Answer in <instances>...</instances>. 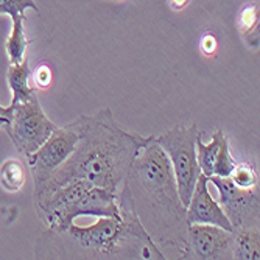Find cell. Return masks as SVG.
Here are the masks:
<instances>
[{"mask_svg":"<svg viewBox=\"0 0 260 260\" xmlns=\"http://www.w3.org/2000/svg\"><path fill=\"white\" fill-rule=\"evenodd\" d=\"M224 133L218 128L214 136H212V140L210 144H204L201 140V134L198 133L197 136V160H198V165L201 169V173L207 178H210L214 175V164H215V157H217V153L220 150V145H221V140L224 139Z\"/></svg>","mask_w":260,"mask_h":260,"instance_id":"cell-14","label":"cell"},{"mask_svg":"<svg viewBox=\"0 0 260 260\" xmlns=\"http://www.w3.org/2000/svg\"><path fill=\"white\" fill-rule=\"evenodd\" d=\"M190 0H169V4L173 10H182Z\"/></svg>","mask_w":260,"mask_h":260,"instance_id":"cell-23","label":"cell"},{"mask_svg":"<svg viewBox=\"0 0 260 260\" xmlns=\"http://www.w3.org/2000/svg\"><path fill=\"white\" fill-rule=\"evenodd\" d=\"M209 179L207 176L201 175L197 181V185L193 188V193L190 197L187 207H185V217L187 223L193 224H212V226H218L223 228L229 232H234V228L226 217L224 210L221 209L220 203H217L212 198L209 192Z\"/></svg>","mask_w":260,"mask_h":260,"instance_id":"cell-10","label":"cell"},{"mask_svg":"<svg viewBox=\"0 0 260 260\" xmlns=\"http://www.w3.org/2000/svg\"><path fill=\"white\" fill-rule=\"evenodd\" d=\"M83 131V115L62 128H56L45 144L27 157L28 169L33 175L35 193H38L49 178L72 156Z\"/></svg>","mask_w":260,"mask_h":260,"instance_id":"cell-6","label":"cell"},{"mask_svg":"<svg viewBox=\"0 0 260 260\" xmlns=\"http://www.w3.org/2000/svg\"><path fill=\"white\" fill-rule=\"evenodd\" d=\"M122 206L120 198L103 187H90L80 198H77L69 209L62 214L59 221L53 231H61L67 228L75 220L86 217V218H102V217H120Z\"/></svg>","mask_w":260,"mask_h":260,"instance_id":"cell-9","label":"cell"},{"mask_svg":"<svg viewBox=\"0 0 260 260\" xmlns=\"http://www.w3.org/2000/svg\"><path fill=\"white\" fill-rule=\"evenodd\" d=\"M11 20L13 27L5 42V49L10 58V64H19L25 59L27 47L31 41L25 35V14H14L11 16Z\"/></svg>","mask_w":260,"mask_h":260,"instance_id":"cell-12","label":"cell"},{"mask_svg":"<svg viewBox=\"0 0 260 260\" xmlns=\"http://www.w3.org/2000/svg\"><path fill=\"white\" fill-rule=\"evenodd\" d=\"M209 182L215 185L220 193V206L229 218L234 231L258 228V185L243 188L235 184L229 176H210Z\"/></svg>","mask_w":260,"mask_h":260,"instance_id":"cell-7","label":"cell"},{"mask_svg":"<svg viewBox=\"0 0 260 260\" xmlns=\"http://www.w3.org/2000/svg\"><path fill=\"white\" fill-rule=\"evenodd\" d=\"M30 77H31V70L27 58L19 64H10L7 78H8L10 89L13 92L11 105L27 102L35 95V89L30 86Z\"/></svg>","mask_w":260,"mask_h":260,"instance_id":"cell-11","label":"cell"},{"mask_svg":"<svg viewBox=\"0 0 260 260\" xmlns=\"http://www.w3.org/2000/svg\"><path fill=\"white\" fill-rule=\"evenodd\" d=\"M237 25L249 45L258 47V5L249 4L242 8Z\"/></svg>","mask_w":260,"mask_h":260,"instance_id":"cell-16","label":"cell"},{"mask_svg":"<svg viewBox=\"0 0 260 260\" xmlns=\"http://www.w3.org/2000/svg\"><path fill=\"white\" fill-rule=\"evenodd\" d=\"M10 106L13 109L11 119L4 129L11 137L16 150L28 157L45 144L58 126L45 115L36 93L27 102Z\"/></svg>","mask_w":260,"mask_h":260,"instance_id":"cell-5","label":"cell"},{"mask_svg":"<svg viewBox=\"0 0 260 260\" xmlns=\"http://www.w3.org/2000/svg\"><path fill=\"white\" fill-rule=\"evenodd\" d=\"M197 123L190 126L178 125L157 137L154 136L157 145L170 160L178 193L185 207L190 201L198 178L203 175L197 160Z\"/></svg>","mask_w":260,"mask_h":260,"instance_id":"cell-4","label":"cell"},{"mask_svg":"<svg viewBox=\"0 0 260 260\" xmlns=\"http://www.w3.org/2000/svg\"><path fill=\"white\" fill-rule=\"evenodd\" d=\"M129 195L136 214L151 239L159 245H173L187 254V217L167 154L154 136L137 153L128 175Z\"/></svg>","mask_w":260,"mask_h":260,"instance_id":"cell-3","label":"cell"},{"mask_svg":"<svg viewBox=\"0 0 260 260\" xmlns=\"http://www.w3.org/2000/svg\"><path fill=\"white\" fill-rule=\"evenodd\" d=\"M229 178L239 187H243V188H251V187L258 185L257 173L249 164H235V169L232 170Z\"/></svg>","mask_w":260,"mask_h":260,"instance_id":"cell-18","label":"cell"},{"mask_svg":"<svg viewBox=\"0 0 260 260\" xmlns=\"http://www.w3.org/2000/svg\"><path fill=\"white\" fill-rule=\"evenodd\" d=\"M235 169V160L231 154V150H229V142L228 139L224 137L221 140V145H220V150L217 153V157H215V164H214V175L212 176H231L232 170Z\"/></svg>","mask_w":260,"mask_h":260,"instance_id":"cell-17","label":"cell"},{"mask_svg":"<svg viewBox=\"0 0 260 260\" xmlns=\"http://www.w3.org/2000/svg\"><path fill=\"white\" fill-rule=\"evenodd\" d=\"M31 78L35 81V86L39 89H47L52 84V70L49 66L41 64L35 69V72L31 74Z\"/></svg>","mask_w":260,"mask_h":260,"instance_id":"cell-20","label":"cell"},{"mask_svg":"<svg viewBox=\"0 0 260 260\" xmlns=\"http://www.w3.org/2000/svg\"><path fill=\"white\" fill-rule=\"evenodd\" d=\"M11 106L5 108V106H0V128H4L5 125L10 123V119H11Z\"/></svg>","mask_w":260,"mask_h":260,"instance_id":"cell-22","label":"cell"},{"mask_svg":"<svg viewBox=\"0 0 260 260\" xmlns=\"http://www.w3.org/2000/svg\"><path fill=\"white\" fill-rule=\"evenodd\" d=\"M185 258H234V232L212 224H188Z\"/></svg>","mask_w":260,"mask_h":260,"instance_id":"cell-8","label":"cell"},{"mask_svg":"<svg viewBox=\"0 0 260 260\" xmlns=\"http://www.w3.org/2000/svg\"><path fill=\"white\" fill-rule=\"evenodd\" d=\"M25 184V167L17 159H7L0 167V185L8 193H17Z\"/></svg>","mask_w":260,"mask_h":260,"instance_id":"cell-15","label":"cell"},{"mask_svg":"<svg viewBox=\"0 0 260 260\" xmlns=\"http://www.w3.org/2000/svg\"><path fill=\"white\" fill-rule=\"evenodd\" d=\"M27 10L39 11L35 0H0V14H25Z\"/></svg>","mask_w":260,"mask_h":260,"instance_id":"cell-19","label":"cell"},{"mask_svg":"<svg viewBox=\"0 0 260 260\" xmlns=\"http://www.w3.org/2000/svg\"><path fill=\"white\" fill-rule=\"evenodd\" d=\"M217 38L212 35V33H204L201 41H200V49H201V53L206 55V56H210L217 52Z\"/></svg>","mask_w":260,"mask_h":260,"instance_id":"cell-21","label":"cell"},{"mask_svg":"<svg viewBox=\"0 0 260 260\" xmlns=\"http://www.w3.org/2000/svg\"><path fill=\"white\" fill-rule=\"evenodd\" d=\"M234 258L258 260L260 258V232L258 228L234 231Z\"/></svg>","mask_w":260,"mask_h":260,"instance_id":"cell-13","label":"cell"},{"mask_svg":"<svg viewBox=\"0 0 260 260\" xmlns=\"http://www.w3.org/2000/svg\"><path fill=\"white\" fill-rule=\"evenodd\" d=\"M122 215L95 218L92 224L70 223L49 229L41 239V258H167L140 223L128 185L119 193Z\"/></svg>","mask_w":260,"mask_h":260,"instance_id":"cell-2","label":"cell"},{"mask_svg":"<svg viewBox=\"0 0 260 260\" xmlns=\"http://www.w3.org/2000/svg\"><path fill=\"white\" fill-rule=\"evenodd\" d=\"M150 139L151 136L144 137L120 128L109 108L83 115V131L75 151L35 193V201L72 181H84L119 195L128 182L137 153Z\"/></svg>","mask_w":260,"mask_h":260,"instance_id":"cell-1","label":"cell"}]
</instances>
